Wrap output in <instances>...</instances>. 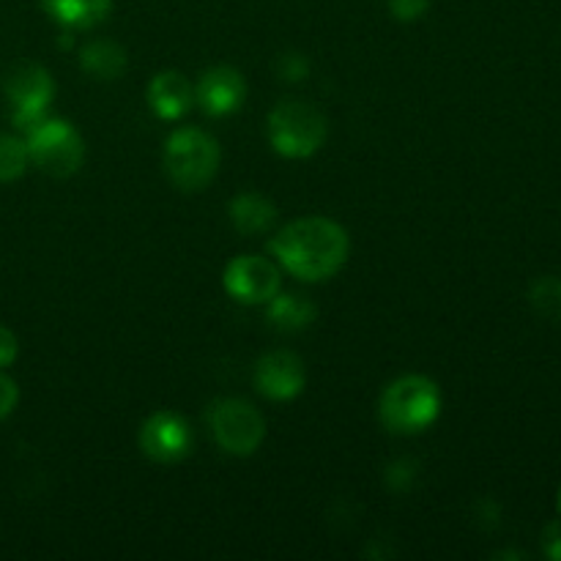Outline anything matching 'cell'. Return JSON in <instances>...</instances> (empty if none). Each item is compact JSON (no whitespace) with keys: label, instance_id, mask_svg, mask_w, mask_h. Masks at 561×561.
<instances>
[{"label":"cell","instance_id":"22","mask_svg":"<svg viewBox=\"0 0 561 561\" xmlns=\"http://www.w3.org/2000/svg\"><path fill=\"white\" fill-rule=\"evenodd\" d=\"M542 553L548 559L561 561V520H551V524L542 529Z\"/></svg>","mask_w":561,"mask_h":561},{"label":"cell","instance_id":"15","mask_svg":"<svg viewBox=\"0 0 561 561\" xmlns=\"http://www.w3.org/2000/svg\"><path fill=\"white\" fill-rule=\"evenodd\" d=\"M266 318L279 332H301L316 321V305L305 296L277 294L274 299H268Z\"/></svg>","mask_w":561,"mask_h":561},{"label":"cell","instance_id":"10","mask_svg":"<svg viewBox=\"0 0 561 561\" xmlns=\"http://www.w3.org/2000/svg\"><path fill=\"white\" fill-rule=\"evenodd\" d=\"M255 387L268 400H294L305 389V365L290 351H272L257 359Z\"/></svg>","mask_w":561,"mask_h":561},{"label":"cell","instance_id":"2","mask_svg":"<svg viewBox=\"0 0 561 561\" xmlns=\"http://www.w3.org/2000/svg\"><path fill=\"white\" fill-rule=\"evenodd\" d=\"M442 414V392L427 376H403L389 383L378 403V416L387 431L414 436L427 431Z\"/></svg>","mask_w":561,"mask_h":561},{"label":"cell","instance_id":"14","mask_svg":"<svg viewBox=\"0 0 561 561\" xmlns=\"http://www.w3.org/2000/svg\"><path fill=\"white\" fill-rule=\"evenodd\" d=\"M230 222L236 230L244 236L266 233L274 222H277V206L268 197L257 195V192H244V195L233 197L228 206Z\"/></svg>","mask_w":561,"mask_h":561},{"label":"cell","instance_id":"17","mask_svg":"<svg viewBox=\"0 0 561 561\" xmlns=\"http://www.w3.org/2000/svg\"><path fill=\"white\" fill-rule=\"evenodd\" d=\"M27 142L16 135H0V184L16 181L27 170Z\"/></svg>","mask_w":561,"mask_h":561},{"label":"cell","instance_id":"21","mask_svg":"<svg viewBox=\"0 0 561 561\" xmlns=\"http://www.w3.org/2000/svg\"><path fill=\"white\" fill-rule=\"evenodd\" d=\"M279 75L290 82H299L310 75V64H307L305 55H285V58L279 60Z\"/></svg>","mask_w":561,"mask_h":561},{"label":"cell","instance_id":"20","mask_svg":"<svg viewBox=\"0 0 561 561\" xmlns=\"http://www.w3.org/2000/svg\"><path fill=\"white\" fill-rule=\"evenodd\" d=\"M20 403V389H16V381L5 373H0V420L11 416V411Z\"/></svg>","mask_w":561,"mask_h":561},{"label":"cell","instance_id":"1","mask_svg":"<svg viewBox=\"0 0 561 561\" xmlns=\"http://www.w3.org/2000/svg\"><path fill=\"white\" fill-rule=\"evenodd\" d=\"M268 250L279 266L305 283H321L345 266L351 252L343 225L327 217H305L274 233Z\"/></svg>","mask_w":561,"mask_h":561},{"label":"cell","instance_id":"19","mask_svg":"<svg viewBox=\"0 0 561 561\" xmlns=\"http://www.w3.org/2000/svg\"><path fill=\"white\" fill-rule=\"evenodd\" d=\"M427 5H431V0H389L392 14L403 22L420 20V16L427 11Z\"/></svg>","mask_w":561,"mask_h":561},{"label":"cell","instance_id":"4","mask_svg":"<svg viewBox=\"0 0 561 561\" xmlns=\"http://www.w3.org/2000/svg\"><path fill=\"white\" fill-rule=\"evenodd\" d=\"M268 140L288 159H307L327 142V118L312 104L285 99L268 113Z\"/></svg>","mask_w":561,"mask_h":561},{"label":"cell","instance_id":"8","mask_svg":"<svg viewBox=\"0 0 561 561\" xmlns=\"http://www.w3.org/2000/svg\"><path fill=\"white\" fill-rule=\"evenodd\" d=\"M222 283L239 305H268L279 294V268L268 257L241 255L228 263Z\"/></svg>","mask_w":561,"mask_h":561},{"label":"cell","instance_id":"11","mask_svg":"<svg viewBox=\"0 0 561 561\" xmlns=\"http://www.w3.org/2000/svg\"><path fill=\"white\" fill-rule=\"evenodd\" d=\"M247 82L241 71L230 66H217L208 69L195 85V102L206 110L208 115H230L244 104Z\"/></svg>","mask_w":561,"mask_h":561},{"label":"cell","instance_id":"13","mask_svg":"<svg viewBox=\"0 0 561 561\" xmlns=\"http://www.w3.org/2000/svg\"><path fill=\"white\" fill-rule=\"evenodd\" d=\"M44 11L69 31H88L107 20L113 0H42Z\"/></svg>","mask_w":561,"mask_h":561},{"label":"cell","instance_id":"12","mask_svg":"<svg viewBox=\"0 0 561 561\" xmlns=\"http://www.w3.org/2000/svg\"><path fill=\"white\" fill-rule=\"evenodd\" d=\"M148 104L162 121H179L195 104V88L181 71H159L148 85Z\"/></svg>","mask_w":561,"mask_h":561},{"label":"cell","instance_id":"16","mask_svg":"<svg viewBox=\"0 0 561 561\" xmlns=\"http://www.w3.org/2000/svg\"><path fill=\"white\" fill-rule=\"evenodd\" d=\"M80 66L96 80H115L126 69V53L115 42H91L82 47Z\"/></svg>","mask_w":561,"mask_h":561},{"label":"cell","instance_id":"9","mask_svg":"<svg viewBox=\"0 0 561 561\" xmlns=\"http://www.w3.org/2000/svg\"><path fill=\"white\" fill-rule=\"evenodd\" d=\"M140 449L157 463H179L192 449L190 425L173 411H157L142 422Z\"/></svg>","mask_w":561,"mask_h":561},{"label":"cell","instance_id":"18","mask_svg":"<svg viewBox=\"0 0 561 561\" xmlns=\"http://www.w3.org/2000/svg\"><path fill=\"white\" fill-rule=\"evenodd\" d=\"M529 301L542 318L561 323V277H537L529 288Z\"/></svg>","mask_w":561,"mask_h":561},{"label":"cell","instance_id":"23","mask_svg":"<svg viewBox=\"0 0 561 561\" xmlns=\"http://www.w3.org/2000/svg\"><path fill=\"white\" fill-rule=\"evenodd\" d=\"M16 354H20V345H16L14 332L0 323V370H3V367H9L11 362L16 359Z\"/></svg>","mask_w":561,"mask_h":561},{"label":"cell","instance_id":"5","mask_svg":"<svg viewBox=\"0 0 561 561\" xmlns=\"http://www.w3.org/2000/svg\"><path fill=\"white\" fill-rule=\"evenodd\" d=\"M27 153L38 170L55 179H69L85 159V142L80 131L64 118H44L25 131Z\"/></svg>","mask_w":561,"mask_h":561},{"label":"cell","instance_id":"7","mask_svg":"<svg viewBox=\"0 0 561 561\" xmlns=\"http://www.w3.org/2000/svg\"><path fill=\"white\" fill-rule=\"evenodd\" d=\"M3 91L9 99L11 124L25 135L38 121L47 118L49 102L55 96V82L44 66L20 64L3 77Z\"/></svg>","mask_w":561,"mask_h":561},{"label":"cell","instance_id":"6","mask_svg":"<svg viewBox=\"0 0 561 561\" xmlns=\"http://www.w3.org/2000/svg\"><path fill=\"white\" fill-rule=\"evenodd\" d=\"M208 427L214 442L236 458L255 453L266 436V420L261 411L239 398H222L208 405Z\"/></svg>","mask_w":561,"mask_h":561},{"label":"cell","instance_id":"24","mask_svg":"<svg viewBox=\"0 0 561 561\" xmlns=\"http://www.w3.org/2000/svg\"><path fill=\"white\" fill-rule=\"evenodd\" d=\"M557 510L561 513V485H559V493H557Z\"/></svg>","mask_w":561,"mask_h":561},{"label":"cell","instance_id":"3","mask_svg":"<svg viewBox=\"0 0 561 561\" xmlns=\"http://www.w3.org/2000/svg\"><path fill=\"white\" fill-rule=\"evenodd\" d=\"M164 170L184 192H201L219 170V142L203 129H179L164 142Z\"/></svg>","mask_w":561,"mask_h":561}]
</instances>
